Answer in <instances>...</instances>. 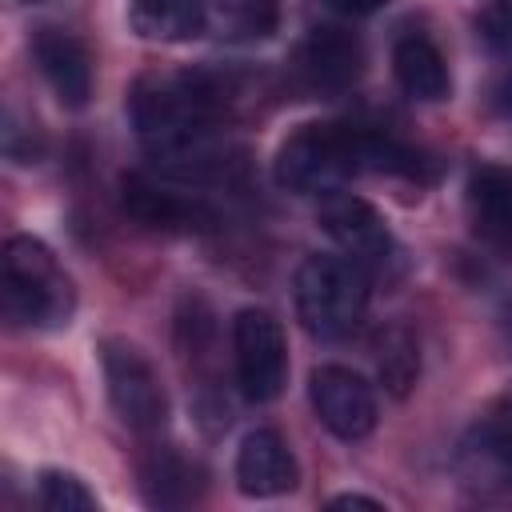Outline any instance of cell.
<instances>
[{"label":"cell","instance_id":"obj_8","mask_svg":"<svg viewBox=\"0 0 512 512\" xmlns=\"http://www.w3.org/2000/svg\"><path fill=\"white\" fill-rule=\"evenodd\" d=\"M308 396H312V408H316L320 424L340 440H360L376 428L372 384L364 376H356L352 368H340V364L316 368L312 380H308Z\"/></svg>","mask_w":512,"mask_h":512},{"label":"cell","instance_id":"obj_21","mask_svg":"<svg viewBox=\"0 0 512 512\" xmlns=\"http://www.w3.org/2000/svg\"><path fill=\"white\" fill-rule=\"evenodd\" d=\"M328 508H372V512H380V500H372V496H356V492H344V496H332V500H328Z\"/></svg>","mask_w":512,"mask_h":512},{"label":"cell","instance_id":"obj_9","mask_svg":"<svg viewBox=\"0 0 512 512\" xmlns=\"http://www.w3.org/2000/svg\"><path fill=\"white\" fill-rule=\"evenodd\" d=\"M364 68V48L344 28H316L296 48V76L312 92H340L356 84Z\"/></svg>","mask_w":512,"mask_h":512},{"label":"cell","instance_id":"obj_22","mask_svg":"<svg viewBox=\"0 0 512 512\" xmlns=\"http://www.w3.org/2000/svg\"><path fill=\"white\" fill-rule=\"evenodd\" d=\"M492 28H500L504 36H512V0H496V8H492Z\"/></svg>","mask_w":512,"mask_h":512},{"label":"cell","instance_id":"obj_1","mask_svg":"<svg viewBox=\"0 0 512 512\" xmlns=\"http://www.w3.org/2000/svg\"><path fill=\"white\" fill-rule=\"evenodd\" d=\"M412 168L408 152L388 136L352 124H304L276 152V180L300 196H328L360 172Z\"/></svg>","mask_w":512,"mask_h":512},{"label":"cell","instance_id":"obj_10","mask_svg":"<svg viewBox=\"0 0 512 512\" xmlns=\"http://www.w3.org/2000/svg\"><path fill=\"white\" fill-rule=\"evenodd\" d=\"M456 472L472 492H512V424L484 420L456 448Z\"/></svg>","mask_w":512,"mask_h":512},{"label":"cell","instance_id":"obj_4","mask_svg":"<svg viewBox=\"0 0 512 512\" xmlns=\"http://www.w3.org/2000/svg\"><path fill=\"white\" fill-rule=\"evenodd\" d=\"M4 312L20 328H56L72 316V284L56 256L32 236L4 244Z\"/></svg>","mask_w":512,"mask_h":512},{"label":"cell","instance_id":"obj_23","mask_svg":"<svg viewBox=\"0 0 512 512\" xmlns=\"http://www.w3.org/2000/svg\"><path fill=\"white\" fill-rule=\"evenodd\" d=\"M500 104L512 112V76H508V80H504V88H500Z\"/></svg>","mask_w":512,"mask_h":512},{"label":"cell","instance_id":"obj_11","mask_svg":"<svg viewBox=\"0 0 512 512\" xmlns=\"http://www.w3.org/2000/svg\"><path fill=\"white\" fill-rule=\"evenodd\" d=\"M468 224L488 252H496L500 260H512V172L496 164H484L472 172Z\"/></svg>","mask_w":512,"mask_h":512},{"label":"cell","instance_id":"obj_6","mask_svg":"<svg viewBox=\"0 0 512 512\" xmlns=\"http://www.w3.org/2000/svg\"><path fill=\"white\" fill-rule=\"evenodd\" d=\"M104 380H108V400L116 408V416L140 432L152 436L164 428L168 420V396L152 372V364L128 348V344H108L104 348Z\"/></svg>","mask_w":512,"mask_h":512},{"label":"cell","instance_id":"obj_24","mask_svg":"<svg viewBox=\"0 0 512 512\" xmlns=\"http://www.w3.org/2000/svg\"><path fill=\"white\" fill-rule=\"evenodd\" d=\"M508 332H512V312H508Z\"/></svg>","mask_w":512,"mask_h":512},{"label":"cell","instance_id":"obj_15","mask_svg":"<svg viewBox=\"0 0 512 512\" xmlns=\"http://www.w3.org/2000/svg\"><path fill=\"white\" fill-rule=\"evenodd\" d=\"M392 68H396L400 88L412 100H444L452 92V76H448V64H444L440 48L420 32H408V36L396 40Z\"/></svg>","mask_w":512,"mask_h":512},{"label":"cell","instance_id":"obj_3","mask_svg":"<svg viewBox=\"0 0 512 512\" xmlns=\"http://www.w3.org/2000/svg\"><path fill=\"white\" fill-rule=\"evenodd\" d=\"M368 308V272L348 256H308L296 268V316L320 340L348 336Z\"/></svg>","mask_w":512,"mask_h":512},{"label":"cell","instance_id":"obj_20","mask_svg":"<svg viewBox=\"0 0 512 512\" xmlns=\"http://www.w3.org/2000/svg\"><path fill=\"white\" fill-rule=\"evenodd\" d=\"M388 0H328V8H336V12H344V16H368V12H376V8H384Z\"/></svg>","mask_w":512,"mask_h":512},{"label":"cell","instance_id":"obj_2","mask_svg":"<svg viewBox=\"0 0 512 512\" xmlns=\"http://www.w3.org/2000/svg\"><path fill=\"white\" fill-rule=\"evenodd\" d=\"M224 104V88L204 72L144 76L132 88V124L164 156L204 140L212 116Z\"/></svg>","mask_w":512,"mask_h":512},{"label":"cell","instance_id":"obj_12","mask_svg":"<svg viewBox=\"0 0 512 512\" xmlns=\"http://www.w3.org/2000/svg\"><path fill=\"white\" fill-rule=\"evenodd\" d=\"M32 52H36V64H40L44 80L52 84L56 100L64 108H84L88 96H92V56H88V48L72 32L40 28Z\"/></svg>","mask_w":512,"mask_h":512},{"label":"cell","instance_id":"obj_18","mask_svg":"<svg viewBox=\"0 0 512 512\" xmlns=\"http://www.w3.org/2000/svg\"><path fill=\"white\" fill-rule=\"evenodd\" d=\"M376 372H380V380H384V388L392 396H408L412 392V384L420 376V344H416V336L404 324H396V328H388L380 336V344H376Z\"/></svg>","mask_w":512,"mask_h":512},{"label":"cell","instance_id":"obj_17","mask_svg":"<svg viewBox=\"0 0 512 512\" xmlns=\"http://www.w3.org/2000/svg\"><path fill=\"white\" fill-rule=\"evenodd\" d=\"M132 32L140 40H160V44H176V40H192L204 32V0H132Z\"/></svg>","mask_w":512,"mask_h":512},{"label":"cell","instance_id":"obj_16","mask_svg":"<svg viewBox=\"0 0 512 512\" xmlns=\"http://www.w3.org/2000/svg\"><path fill=\"white\" fill-rule=\"evenodd\" d=\"M140 488H144L148 504L180 508V504H192L204 492V468L196 460L172 452V448H156L140 464Z\"/></svg>","mask_w":512,"mask_h":512},{"label":"cell","instance_id":"obj_19","mask_svg":"<svg viewBox=\"0 0 512 512\" xmlns=\"http://www.w3.org/2000/svg\"><path fill=\"white\" fill-rule=\"evenodd\" d=\"M40 504L52 512H92L96 496L72 472H40Z\"/></svg>","mask_w":512,"mask_h":512},{"label":"cell","instance_id":"obj_5","mask_svg":"<svg viewBox=\"0 0 512 512\" xmlns=\"http://www.w3.org/2000/svg\"><path fill=\"white\" fill-rule=\"evenodd\" d=\"M232 348L244 396L256 404L276 400L288 380V344L280 320L264 308H244L232 324Z\"/></svg>","mask_w":512,"mask_h":512},{"label":"cell","instance_id":"obj_13","mask_svg":"<svg viewBox=\"0 0 512 512\" xmlns=\"http://www.w3.org/2000/svg\"><path fill=\"white\" fill-rule=\"evenodd\" d=\"M236 484L244 496H280L296 488L292 448L276 428H256L236 452Z\"/></svg>","mask_w":512,"mask_h":512},{"label":"cell","instance_id":"obj_7","mask_svg":"<svg viewBox=\"0 0 512 512\" xmlns=\"http://www.w3.org/2000/svg\"><path fill=\"white\" fill-rule=\"evenodd\" d=\"M320 224L344 248V256L364 272H384L396 260V240L384 228L380 212L352 192H340V188L328 192L320 200Z\"/></svg>","mask_w":512,"mask_h":512},{"label":"cell","instance_id":"obj_25","mask_svg":"<svg viewBox=\"0 0 512 512\" xmlns=\"http://www.w3.org/2000/svg\"><path fill=\"white\" fill-rule=\"evenodd\" d=\"M20 4H36V0H20Z\"/></svg>","mask_w":512,"mask_h":512},{"label":"cell","instance_id":"obj_14","mask_svg":"<svg viewBox=\"0 0 512 512\" xmlns=\"http://www.w3.org/2000/svg\"><path fill=\"white\" fill-rule=\"evenodd\" d=\"M124 208L148 228H192L208 220V208L200 200L180 196L176 188H164L148 176H128L124 180Z\"/></svg>","mask_w":512,"mask_h":512}]
</instances>
